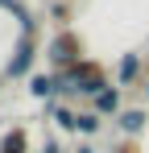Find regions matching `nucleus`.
<instances>
[{"label":"nucleus","mask_w":149,"mask_h":153,"mask_svg":"<svg viewBox=\"0 0 149 153\" xmlns=\"http://www.w3.org/2000/svg\"><path fill=\"white\" fill-rule=\"evenodd\" d=\"M58 79H62V95H91V100H95L104 87H112L95 62H79V66H71V71H62Z\"/></svg>","instance_id":"obj_1"},{"label":"nucleus","mask_w":149,"mask_h":153,"mask_svg":"<svg viewBox=\"0 0 149 153\" xmlns=\"http://www.w3.org/2000/svg\"><path fill=\"white\" fill-rule=\"evenodd\" d=\"M33 58H37V42H33V33H21L4 62V79H33Z\"/></svg>","instance_id":"obj_2"},{"label":"nucleus","mask_w":149,"mask_h":153,"mask_svg":"<svg viewBox=\"0 0 149 153\" xmlns=\"http://www.w3.org/2000/svg\"><path fill=\"white\" fill-rule=\"evenodd\" d=\"M46 54L58 62V66H79V62H83V42H79L74 33H58V37L50 42Z\"/></svg>","instance_id":"obj_3"},{"label":"nucleus","mask_w":149,"mask_h":153,"mask_svg":"<svg viewBox=\"0 0 149 153\" xmlns=\"http://www.w3.org/2000/svg\"><path fill=\"white\" fill-rule=\"evenodd\" d=\"M29 95H33V100H58V95H62V79L58 75H33L29 79Z\"/></svg>","instance_id":"obj_4"},{"label":"nucleus","mask_w":149,"mask_h":153,"mask_svg":"<svg viewBox=\"0 0 149 153\" xmlns=\"http://www.w3.org/2000/svg\"><path fill=\"white\" fill-rule=\"evenodd\" d=\"M91 112H99V116H112V120H116V116L124 112V108H120V87H104L95 100H91Z\"/></svg>","instance_id":"obj_5"},{"label":"nucleus","mask_w":149,"mask_h":153,"mask_svg":"<svg viewBox=\"0 0 149 153\" xmlns=\"http://www.w3.org/2000/svg\"><path fill=\"white\" fill-rule=\"evenodd\" d=\"M116 124H120V132L137 137V132H145V124H149V112H145V108H124L120 116H116Z\"/></svg>","instance_id":"obj_6"},{"label":"nucleus","mask_w":149,"mask_h":153,"mask_svg":"<svg viewBox=\"0 0 149 153\" xmlns=\"http://www.w3.org/2000/svg\"><path fill=\"white\" fill-rule=\"evenodd\" d=\"M141 75V54H124L120 66H116V87H128V83H137Z\"/></svg>","instance_id":"obj_7"},{"label":"nucleus","mask_w":149,"mask_h":153,"mask_svg":"<svg viewBox=\"0 0 149 153\" xmlns=\"http://www.w3.org/2000/svg\"><path fill=\"white\" fill-rule=\"evenodd\" d=\"M0 153H29V132H25V128H13V132H4V141H0Z\"/></svg>","instance_id":"obj_8"},{"label":"nucleus","mask_w":149,"mask_h":153,"mask_svg":"<svg viewBox=\"0 0 149 153\" xmlns=\"http://www.w3.org/2000/svg\"><path fill=\"white\" fill-rule=\"evenodd\" d=\"M99 128H104V116L99 112H79V132L83 137H95Z\"/></svg>","instance_id":"obj_9"},{"label":"nucleus","mask_w":149,"mask_h":153,"mask_svg":"<svg viewBox=\"0 0 149 153\" xmlns=\"http://www.w3.org/2000/svg\"><path fill=\"white\" fill-rule=\"evenodd\" d=\"M37 153H62V141H58V137H46V141H42V149Z\"/></svg>","instance_id":"obj_10"},{"label":"nucleus","mask_w":149,"mask_h":153,"mask_svg":"<svg viewBox=\"0 0 149 153\" xmlns=\"http://www.w3.org/2000/svg\"><path fill=\"white\" fill-rule=\"evenodd\" d=\"M74 153H99V149H95V145H87V141H83V145H79Z\"/></svg>","instance_id":"obj_11"},{"label":"nucleus","mask_w":149,"mask_h":153,"mask_svg":"<svg viewBox=\"0 0 149 153\" xmlns=\"http://www.w3.org/2000/svg\"><path fill=\"white\" fill-rule=\"evenodd\" d=\"M116 153H137V149H133V145H120V149H116Z\"/></svg>","instance_id":"obj_12"},{"label":"nucleus","mask_w":149,"mask_h":153,"mask_svg":"<svg viewBox=\"0 0 149 153\" xmlns=\"http://www.w3.org/2000/svg\"><path fill=\"white\" fill-rule=\"evenodd\" d=\"M0 83H4V71H0Z\"/></svg>","instance_id":"obj_13"}]
</instances>
